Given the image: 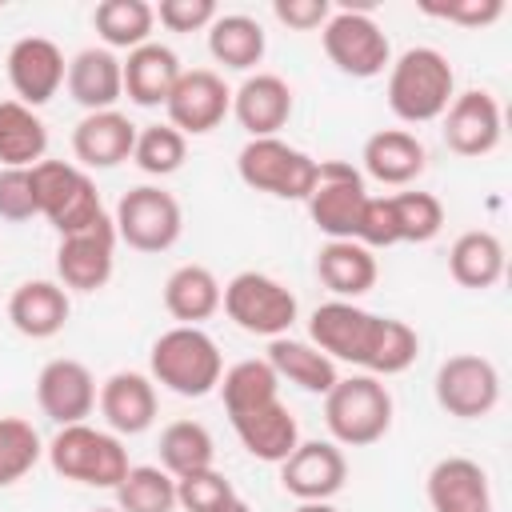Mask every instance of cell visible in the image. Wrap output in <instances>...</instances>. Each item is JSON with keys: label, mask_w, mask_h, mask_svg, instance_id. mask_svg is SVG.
Returning a JSON list of instances; mask_svg holds the SVG:
<instances>
[{"label": "cell", "mask_w": 512, "mask_h": 512, "mask_svg": "<svg viewBox=\"0 0 512 512\" xmlns=\"http://www.w3.org/2000/svg\"><path fill=\"white\" fill-rule=\"evenodd\" d=\"M308 344L336 364H356L368 376H400L420 356V336L396 316H376L356 300H324L308 316Z\"/></svg>", "instance_id": "cell-1"}, {"label": "cell", "mask_w": 512, "mask_h": 512, "mask_svg": "<svg viewBox=\"0 0 512 512\" xmlns=\"http://www.w3.org/2000/svg\"><path fill=\"white\" fill-rule=\"evenodd\" d=\"M388 108L396 120L404 124H432L448 112L452 96H456V72L448 64V56L440 48L416 44L404 48L392 64H388Z\"/></svg>", "instance_id": "cell-2"}, {"label": "cell", "mask_w": 512, "mask_h": 512, "mask_svg": "<svg viewBox=\"0 0 512 512\" xmlns=\"http://www.w3.org/2000/svg\"><path fill=\"white\" fill-rule=\"evenodd\" d=\"M148 376H152V384H160L184 400H200V396L216 392V384L224 376V356L204 328L176 324L152 340Z\"/></svg>", "instance_id": "cell-3"}, {"label": "cell", "mask_w": 512, "mask_h": 512, "mask_svg": "<svg viewBox=\"0 0 512 512\" xmlns=\"http://www.w3.org/2000/svg\"><path fill=\"white\" fill-rule=\"evenodd\" d=\"M324 424L332 432V444L368 448L384 440L392 428V392L384 388L380 376H368V372L340 376L324 396Z\"/></svg>", "instance_id": "cell-4"}, {"label": "cell", "mask_w": 512, "mask_h": 512, "mask_svg": "<svg viewBox=\"0 0 512 512\" xmlns=\"http://www.w3.org/2000/svg\"><path fill=\"white\" fill-rule=\"evenodd\" d=\"M48 464L56 476L88 488H116L128 476V448L116 432L84 424H68L48 440Z\"/></svg>", "instance_id": "cell-5"}, {"label": "cell", "mask_w": 512, "mask_h": 512, "mask_svg": "<svg viewBox=\"0 0 512 512\" xmlns=\"http://www.w3.org/2000/svg\"><path fill=\"white\" fill-rule=\"evenodd\" d=\"M32 184H36L40 216H44L60 236L84 232V228H92V224L104 220L100 192H96L92 176H88L80 164H68V160H40V164L32 168Z\"/></svg>", "instance_id": "cell-6"}, {"label": "cell", "mask_w": 512, "mask_h": 512, "mask_svg": "<svg viewBox=\"0 0 512 512\" xmlns=\"http://www.w3.org/2000/svg\"><path fill=\"white\" fill-rule=\"evenodd\" d=\"M220 308L228 312V320L248 332V336H288V328L296 324V296L268 272H236L224 288H220Z\"/></svg>", "instance_id": "cell-7"}, {"label": "cell", "mask_w": 512, "mask_h": 512, "mask_svg": "<svg viewBox=\"0 0 512 512\" xmlns=\"http://www.w3.org/2000/svg\"><path fill=\"white\" fill-rule=\"evenodd\" d=\"M236 172L252 192H268L276 200H308L316 184V160L280 136L248 140L236 152Z\"/></svg>", "instance_id": "cell-8"}, {"label": "cell", "mask_w": 512, "mask_h": 512, "mask_svg": "<svg viewBox=\"0 0 512 512\" xmlns=\"http://www.w3.org/2000/svg\"><path fill=\"white\" fill-rule=\"evenodd\" d=\"M320 40H324V56L336 64V72H344L352 80H372V76L388 72V64H392V44L368 8H348V4L336 8L328 16V24L320 28Z\"/></svg>", "instance_id": "cell-9"}, {"label": "cell", "mask_w": 512, "mask_h": 512, "mask_svg": "<svg viewBox=\"0 0 512 512\" xmlns=\"http://www.w3.org/2000/svg\"><path fill=\"white\" fill-rule=\"evenodd\" d=\"M112 228H116V240H124L132 252L156 256L180 240L184 212H180V200L172 192H164L160 184H140L120 196Z\"/></svg>", "instance_id": "cell-10"}, {"label": "cell", "mask_w": 512, "mask_h": 512, "mask_svg": "<svg viewBox=\"0 0 512 512\" xmlns=\"http://www.w3.org/2000/svg\"><path fill=\"white\" fill-rule=\"evenodd\" d=\"M368 188L364 172L348 160H316V184L308 192V216L328 240H356V224L364 212Z\"/></svg>", "instance_id": "cell-11"}, {"label": "cell", "mask_w": 512, "mask_h": 512, "mask_svg": "<svg viewBox=\"0 0 512 512\" xmlns=\"http://www.w3.org/2000/svg\"><path fill=\"white\" fill-rule=\"evenodd\" d=\"M436 404L456 416V420H480L500 404V372L488 356L476 352H456L440 360L436 380H432Z\"/></svg>", "instance_id": "cell-12"}, {"label": "cell", "mask_w": 512, "mask_h": 512, "mask_svg": "<svg viewBox=\"0 0 512 512\" xmlns=\"http://www.w3.org/2000/svg\"><path fill=\"white\" fill-rule=\"evenodd\" d=\"M164 112L180 136H208L232 112V88L212 68H184L164 100Z\"/></svg>", "instance_id": "cell-13"}, {"label": "cell", "mask_w": 512, "mask_h": 512, "mask_svg": "<svg viewBox=\"0 0 512 512\" xmlns=\"http://www.w3.org/2000/svg\"><path fill=\"white\" fill-rule=\"evenodd\" d=\"M116 268V228L104 216L100 224L60 236L56 244V276L64 292H100Z\"/></svg>", "instance_id": "cell-14"}, {"label": "cell", "mask_w": 512, "mask_h": 512, "mask_svg": "<svg viewBox=\"0 0 512 512\" xmlns=\"http://www.w3.org/2000/svg\"><path fill=\"white\" fill-rule=\"evenodd\" d=\"M440 132H444V144L456 152V156H488L496 152L500 136H504V120H500V104L492 92L484 88H468V92H456L448 112L440 116Z\"/></svg>", "instance_id": "cell-15"}, {"label": "cell", "mask_w": 512, "mask_h": 512, "mask_svg": "<svg viewBox=\"0 0 512 512\" xmlns=\"http://www.w3.org/2000/svg\"><path fill=\"white\" fill-rule=\"evenodd\" d=\"M96 392H100L96 376L88 372V364H80L72 356L48 360L40 368V376H36V404L60 428L84 424L92 416V408H96Z\"/></svg>", "instance_id": "cell-16"}, {"label": "cell", "mask_w": 512, "mask_h": 512, "mask_svg": "<svg viewBox=\"0 0 512 512\" xmlns=\"http://www.w3.org/2000/svg\"><path fill=\"white\" fill-rule=\"evenodd\" d=\"M276 468H280V488L288 496H296L300 504L304 500H332L348 480L344 448L332 440H300L292 448V456L280 460Z\"/></svg>", "instance_id": "cell-17"}, {"label": "cell", "mask_w": 512, "mask_h": 512, "mask_svg": "<svg viewBox=\"0 0 512 512\" xmlns=\"http://www.w3.org/2000/svg\"><path fill=\"white\" fill-rule=\"evenodd\" d=\"M4 68H8V84H12L16 100L28 108L48 104L68 76V60H64L60 44H52L48 36H20L8 48Z\"/></svg>", "instance_id": "cell-18"}, {"label": "cell", "mask_w": 512, "mask_h": 512, "mask_svg": "<svg viewBox=\"0 0 512 512\" xmlns=\"http://www.w3.org/2000/svg\"><path fill=\"white\" fill-rule=\"evenodd\" d=\"M292 88L284 76L276 72H252L244 76V84L232 92V116L236 124L248 132V140L260 136H276L288 120H292Z\"/></svg>", "instance_id": "cell-19"}, {"label": "cell", "mask_w": 512, "mask_h": 512, "mask_svg": "<svg viewBox=\"0 0 512 512\" xmlns=\"http://www.w3.org/2000/svg\"><path fill=\"white\" fill-rule=\"evenodd\" d=\"M424 496L432 512H492L488 472L468 456H444L428 468Z\"/></svg>", "instance_id": "cell-20"}, {"label": "cell", "mask_w": 512, "mask_h": 512, "mask_svg": "<svg viewBox=\"0 0 512 512\" xmlns=\"http://www.w3.org/2000/svg\"><path fill=\"white\" fill-rule=\"evenodd\" d=\"M96 408L108 424V432L116 436H140L152 428L156 420V384L144 372H112L100 392H96Z\"/></svg>", "instance_id": "cell-21"}, {"label": "cell", "mask_w": 512, "mask_h": 512, "mask_svg": "<svg viewBox=\"0 0 512 512\" xmlns=\"http://www.w3.org/2000/svg\"><path fill=\"white\" fill-rule=\"evenodd\" d=\"M132 148H136V124L116 108L84 112L72 128V156L84 172L124 164V160H132Z\"/></svg>", "instance_id": "cell-22"}, {"label": "cell", "mask_w": 512, "mask_h": 512, "mask_svg": "<svg viewBox=\"0 0 512 512\" xmlns=\"http://www.w3.org/2000/svg\"><path fill=\"white\" fill-rule=\"evenodd\" d=\"M228 424H232L236 440L244 444V452L264 460V464L288 460L292 448L300 444V424H296V416L288 412V404L280 396L260 404V408H248L240 416H228Z\"/></svg>", "instance_id": "cell-23"}, {"label": "cell", "mask_w": 512, "mask_h": 512, "mask_svg": "<svg viewBox=\"0 0 512 512\" xmlns=\"http://www.w3.org/2000/svg\"><path fill=\"white\" fill-rule=\"evenodd\" d=\"M360 160H364V176H372V180H380L388 188H404V184H412L428 168V152H424L420 136L408 132V128H380V132H372L364 140Z\"/></svg>", "instance_id": "cell-24"}, {"label": "cell", "mask_w": 512, "mask_h": 512, "mask_svg": "<svg viewBox=\"0 0 512 512\" xmlns=\"http://www.w3.org/2000/svg\"><path fill=\"white\" fill-rule=\"evenodd\" d=\"M68 292L56 280H24L8 296V324L28 340H52L68 324Z\"/></svg>", "instance_id": "cell-25"}, {"label": "cell", "mask_w": 512, "mask_h": 512, "mask_svg": "<svg viewBox=\"0 0 512 512\" xmlns=\"http://www.w3.org/2000/svg\"><path fill=\"white\" fill-rule=\"evenodd\" d=\"M180 56L168 44H140L128 52V60H120V76H124V96L136 108H160L168 100V92L180 80Z\"/></svg>", "instance_id": "cell-26"}, {"label": "cell", "mask_w": 512, "mask_h": 512, "mask_svg": "<svg viewBox=\"0 0 512 512\" xmlns=\"http://www.w3.org/2000/svg\"><path fill=\"white\" fill-rule=\"evenodd\" d=\"M68 96L84 108V112H108L116 108V100L124 96V76H120V56L108 48H80L68 60V76H64Z\"/></svg>", "instance_id": "cell-27"}, {"label": "cell", "mask_w": 512, "mask_h": 512, "mask_svg": "<svg viewBox=\"0 0 512 512\" xmlns=\"http://www.w3.org/2000/svg\"><path fill=\"white\" fill-rule=\"evenodd\" d=\"M376 256L356 240H328L316 252V280L332 292V300H360L376 288Z\"/></svg>", "instance_id": "cell-28"}, {"label": "cell", "mask_w": 512, "mask_h": 512, "mask_svg": "<svg viewBox=\"0 0 512 512\" xmlns=\"http://www.w3.org/2000/svg\"><path fill=\"white\" fill-rule=\"evenodd\" d=\"M276 372V380L284 384H296L300 392H312V396H328L332 384L340 380V368L336 360H328L316 344L308 340H296V336H276L268 340V356H264Z\"/></svg>", "instance_id": "cell-29"}, {"label": "cell", "mask_w": 512, "mask_h": 512, "mask_svg": "<svg viewBox=\"0 0 512 512\" xmlns=\"http://www.w3.org/2000/svg\"><path fill=\"white\" fill-rule=\"evenodd\" d=\"M448 272L460 288H472V292H484V288H496L500 276H504V244L496 232L488 228H472V232H460L448 248Z\"/></svg>", "instance_id": "cell-30"}, {"label": "cell", "mask_w": 512, "mask_h": 512, "mask_svg": "<svg viewBox=\"0 0 512 512\" xmlns=\"http://www.w3.org/2000/svg\"><path fill=\"white\" fill-rule=\"evenodd\" d=\"M164 308L176 324L200 328V320L220 312V280L204 264H180L164 280Z\"/></svg>", "instance_id": "cell-31"}, {"label": "cell", "mask_w": 512, "mask_h": 512, "mask_svg": "<svg viewBox=\"0 0 512 512\" xmlns=\"http://www.w3.org/2000/svg\"><path fill=\"white\" fill-rule=\"evenodd\" d=\"M264 28L260 20L244 16V12H224L208 24V52L216 64L232 68V72H252L264 60Z\"/></svg>", "instance_id": "cell-32"}, {"label": "cell", "mask_w": 512, "mask_h": 512, "mask_svg": "<svg viewBox=\"0 0 512 512\" xmlns=\"http://www.w3.org/2000/svg\"><path fill=\"white\" fill-rule=\"evenodd\" d=\"M48 152V128L36 108L0 100V168H36Z\"/></svg>", "instance_id": "cell-33"}, {"label": "cell", "mask_w": 512, "mask_h": 512, "mask_svg": "<svg viewBox=\"0 0 512 512\" xmlns=\"http://www.w3.org/2000/svg\"><path fill=\"white\" fill-rule=\"evenodd\" d=\"M92 28L100 36V48L116 52V48H140L152 40L156 28V12L148 0H100L92 8Z\"/></svg>", "instance_id": "cell-34"}, {"label": "cell", "mask_w": 512, "mask_h": 512, "mask_svg": "<svg viewBox=\"0 0 512 512\" xmlns=\"http://www.w3.org/2000/svg\"><path fill=\"white\" fill-rule=\"evenodd\" d=\"M216 464V440L200 420H172L160 432V468L180 480Z\"/></svg>", "instance_id": "cell-35"}, {"label": "cell", "mask_w": 512, "mask_h": 512, "mask_svg": "<svg viewBox=\"0 0 512 512\" xmlns=\"http://www.w3.org/2000/svg\"><path fill=\"white\" fill-rule=\"evenodd\" d=\"M220 400H224V412L228 416H240V412H248V408H260V404H268V400H276L280 396V380H276V372H272V364L268 360H236L232 368H224V376H220Z\"/></svg>", "instance_id": "cell-36"}, {"label": "cell", "mask_w": 512, "mask_h": 512, "mask_svg": "<svg viewBox=\"0 0 512 512\" xmlns=\"http://www.w3.org/2000/svg\"><path fill=\"white\" fill-rule=\"evenodd\" d=\"M120 512H172L176 508V480L160 464H132L128 476L112 488Z\"/></svg>", "instance_id": "cell-37"}, {"label": "cell", "mask_w": 512, "mask_h": 512, "mask_svg": "<svg viewBox=\"0 0 512 512\" xmlns=\"http://www.w3.org/2000/svg\"><path fill=\"white\" fill-rule=\"evenodd\" d=\"M44 456L40 432L20 416H0V488L24 480Z\"/></svg>", "instance_id": "cell-38"}, {"label": "cell", "mask_w": 512, "mask_h": 512, "mask_svg": "<svg viewBox=\"0 0 512 512\" xmlns=\"http://www.w3.org/2000/svg\"><path fill=\"white\" fill-rule=\"evenodd\" d=\"M188 156V136H180L172 124H148V128H136V148H132V160L144 176H172L180 172Z\"/></svg>", "instance_id": "cell-39"}, {"label": "cell", "mask_w": 512, "mask_h": 512, "mask_svg": "<svg viewBox=\"0 0 512 512\" xmlns=\"http://www.w3.org/2000/svg\"><path fill=\"white\" fill-rule=\"evenodd\" d=\"M392 216H396V236L400 244H428L444 228V204L432 192H396Z\"/></svg>", "instance_id": "cell-40"}, {"label": "cell", "mask_w": 512, "mask_h": 512, "mask_svg": "<svg viewBox=\"0 0 512 512\" xmlns=\"http://www.w3.org/2000/svg\"><path fill=\"white\" fill-rule=\"evenodd\" d=\"M232 500H236V488L216 468H204V472L176 480V508H184V512H220Z\"/></svg>", "instance_id": "cell-41"}, {"label": "cell", "mask_w": 512, "mask_h": 512, "mask_svg": "<svg viewBox=\"0 0 512 512\" xmlns=\"http://www.w3.org/2000/svg\"><path fill=\"white\" fill-rule=\"evenodd\" d=\"M32 216H40L32 168H0V220L24 224Z\"/></svg>", "instance_id": "cell-42"}, {"label": "cell", "mask_w": 512, "mask_h": 512, "mask_svg": "<svg viewBox=\"0 0 512 512\" xmlns=\"http://www.w3.org/2000/svg\"><path fill=\"white\" fill-rule=\"evenodd\" d=\"M356 244H364L368 252H372V248H392V244H400V236H396V216H392V200H388V196H368V200H364V212H360V224H356Z\"/></svg>", "instance_id": "cell-43"}, {"label": "cell", "mask_w": 512, "mask_h": 512, "mask_svg": "<svg viewBox=\"0 0 512 512\" xmlns=\"http://www.w3.org/2000/svg\"><path fill=\"white\" fill-rule=\"evenodd\" d=\"M420 12L460 28H488L504 16V0H448V4H420Z\"/></svg>", "instance_id": "cell-44"}, {"label": "cell", "mask_w": 512, "mask_h": 512, "mask_svg": "<svg viewBox=\"0 0 512 512\" xmlns=\"http://www.w3.org/2000/svg\"><path fill=\"white\" fill-rule=\"evenodd\" d=\"M152 12L168 32H200L220 16L212 0H160Z\"/></svg>", "instance_id": "cell-45"}, {"label": "cell", "mask_w": 512, "mask_h": 512, "mask_svg": "<svg viewBox=\"0 0 512 512\" xmlns=\"http://www.w3.org/2000/svg\"><path fill=\"white\" fill-rule=\"evenodd\" d=\"M272 16L292 32H316L328 24L332 4L328 0H272Z\"/></svg>", "instance_id": "cell-46"}, {"label": "cell", "mask_w": 512, "mask_h": 512, "mask_svg": "<svg viewBox=\"0 0 512 512\" xmlns=\"http://www.w3.org/2000/svg\"><path fill=\"white\" fill-rule=\"evenodd\" d=\"M292 512H336V508H332V500H304Z\"/></svg>", "instance_id": "cell-47"}, {"label": "cell", "mask_w": 512, "mask_h": 512, "mask_svg": "<svg viewBox=\"0 0 512 512\" xmlns=\"http://www.w3.org/2000/svg\"><path fill=\"white\" fill-rule=\"evenodd\" d=\"M220 512H252V508H248V504H244V500H240V496H236V500H232V504H224V508H220Z\"/></svg>", "instance_id": "cell-48"}, {"label": "cell", "mask_w": 512, "mask_h": 512, "mask_svg": "<svg viewBox=\"0 0 512 512\" xmlns=\"http://www.w3.org/2000/svg\"><path fill=\"white\" fill-rule=\"evenodd\" d=\"M92 512H120V508H92Z\"/></svg>", "instance_id": "cell-49"}]
</instances>
